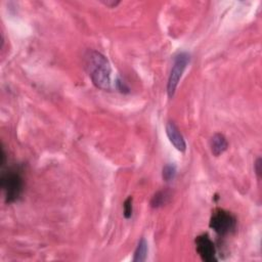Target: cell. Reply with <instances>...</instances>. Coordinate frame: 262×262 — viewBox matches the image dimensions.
Masks as SVG:
<instances>
[{
    "instance_id": "obj_1",
    "label": "cell",
    "mask_w": 262,
    "mask_h": 262,
    "mask_svg": "<svg viewBox=\"0 0 262 262\" xmlns=\"http://www.w3.org/2000/svg\"><path fill=\"white\" fill-rule=\"evenodd\" d=\"M85 70L95 87L110 91L112 89V68L108 58L96 50H88L84 55Z\"/></svg>"
},
{
    "instance_id": "obj_2",
    "label": "cell",
    "mask_w": 262,
    "mask_h": 262,
    "mask_svg": "<svg viewBox=\"0 0 262 262\" xmlns=\"http://www.w3.org/2000/svg\"><path fill=\"white\" fill-rule=\"evenodd\" d=\"M0 186L6 194V203L12 204L20 199L24 190V179L21 173L13 168L2 173Z\"/></svg>"
},
{
    "instance_id": "obj_3",
    "label": "cell",
    "mask_w": 262,
    "mask_h": 262,
    "mask_svg": "<svg viewBox=\"0 0 262 262\" xmlns=\"http://www.w3.org/2000/svg\"><path fill=\"white\" fill-rule=\"evenodd\" d=\"M209 226L217 235L224 237L235 232L237 219L231 212L223 209H216L211 216Z\"/></svg>"
},
{
    "instance_id": "obj_4",
    "label": "cell",
    "mask_w": 262,
    "mask_h": 262,
    "mask_svg": "<svg viewBox=\"0 0 262 262\" xmlns=\"http://www.w3.org/2000/svg\"><path fill=\"white\" fill-rule=\"evenodd\" d=\"M189 59H190L189 54L186 52H180L174 58V62L172 66V69L168 79V84H167V92L170 98L173 97L176 91L179 80L186 68V66L189 62Z\"/></svg>"
},
{
    "instance_id": "obj_5",
    "label": "cell",
    "mask_w": 262,
    "mask_h": 262,
    "mask_svg": "<svg viewBox=\"0 0 262 262\" xmlns=\"http://www.w3.org/2000/svg\"><path fill=\"white\" fill-rule=\"evenodd\" d=\"M195 249L201 259L205 262H216V248L213 241L208 235L204 234L196 237L194 240Z\"/></svg>"
},
{
    "instance_id": "obj_6",
    "label": "cell",
    "mask_w": 262,
    "mask_h": 262,
    "mask_svg": "<svg viewBox=\"0 0 262 262\" xmlns=\"http://www.w3.org/2000/svg\"><path fill=\"white\" fill-rule=\"evenodd\" d=\"M166 134L170 141V143L175 147L176 150L180 152H185L186 144L185 141L180 134L178 127L173 122H168L166 125Z\"/></svg>"
},
{
    "instance_id": "obj_7",
    "label": "cell",
    "mask_w": 262,
    "mask_h": 262,
    "mask_svg": "<svg viewBox=\"0 0 262 262\" xmlns=\"http://www.w3.org/2000/svg\"><path fill=\"white\" fill-rule=\"evenodd\" d=\"M172 198V192L168 188H163L159 191H157L151 200V207L152 208H161L163 206H165L170 202Z\"/></svg>"
},
{
    "instance_id": "obj_8",
    "label": "cell",
    "mask_w": 262,
    "mask_h": 262,
    "mask_svg": "<svg viewBox=\"0 0 262 262\" xmlns=\"http://www.w3.org/2000/svg\"><path fill=\"white\" fill-rule=\"evenodd\" d=\"M210 147H211V152L215 157L220 156L223 154L227 148H228V143L225 139V137L221 134H216L212 137L211 142H210Z\"/></svg>"
},
{
    "instance_id": "obj_9",
    "label": "cell",
    "mask_w": 262,
    "mask_h": 262,
    "mask_svg": "<svg viewBox=\"0 0 262 262\" xmlns=\"http://www.w3.org/2000/svg\"><path fill=\"white\" fill-rule=\"evenodd\" d=\"M148 256V243L145 238H142L138 244V247L135 251V262H144L147 260Z\"/></svg>"
},
{
    "instance_id": "obj_10",
    "label": "cell",
    "mask_w": 262,
    "mask_h": 262,
    "mask_svg": "<svg viewBox=\"0 0 262 262\" xmlns=\"http://www.w3.org/2000/svg\"><path fill=\"white\" fill-rule=\"evenodd\" d=\"M176 173H177V170H176L175 165H173V164H167V165L163 167V170H162L163 180H165L166 182L172 181L175 178Z\"/></svg>"
},
{
    "instance_id": "obj_11",
    "label": "cell",
    "mask_w": 262,
    "mask_h": 262,
    "mask_svg": "<svg viewBox=\"0 0 262 262\" xmlns=\"http://www.w3.org/2000/svg\"><path fill=\"white\" fill-rule=\"evenodd\" d=\"M124 217L126 219H129L131 216H133V212H134V208H133V196H128V198L125 200L124 202Z\"/></svg>"
},
{
    "instance_id": "obj_12",
    "label": "cell",
    "mask_w": 262,
    "mask_h": 262,
    "mask_svg": "<svg viewBox=\"0 0 262 262\" xmlns=\"http://www.w3.org/2000/svg\"><path fill=\"white\" fill-rule=\"evenodd\" d=\"M102 4L105 5L107 8H110V9H115L119 4L120 2H115V0H102Z\"/></svg>"
},
{
    "instance_id": "obj_13",
    "label": "cell",
    "mask_w": 262,
    "mask_h": 262,
    "mask_svg": "<svg viewBox=\"0 0 262 262\" xmlns=\"http://www.w3.org/2000/svg\"><path fill=\"white\" fill-rule=\"evenodd\" d=\"M255 166V172L257 174V176L260 178V175H261V158H258L254 164Z\"/></svg>"
}]
</instances>
